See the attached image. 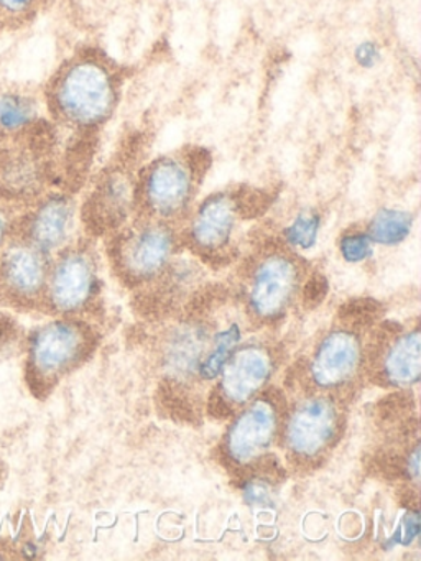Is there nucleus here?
<instances>
[{
    "label": "nucleus",
    "instance_id": "nucleus-10",
    "mask_svg": "<svg viewBox=\"0 0 421 561\" xmlns=\"http://www.w3.org/2000/svg\"><path fill=\"white\" fill-rule=\"evenodd\" d=\"M272 351L263 344L252 343L237 346L224 364L219 383L210 397V410H219L220 416L239 412L250 400L255 399L273 374Z\"/></svg>",
    "mask_w": 421,
    "mask_h": 561
},
{
    "label": "nucleus",
    "instance_id": "nucleus-11",
    "mask_svg": "<svg viewBox=\"0 0 421 561\" xmlns=\"http://www.w3.org/2000/svg\"><path fill=\"white\" fill-rule=\"evenodd\" d=\"M282 410L272 396H260L250 400L246 409L227 430L224 438V456L237 468H247L263 461L273 443L276 442Z\"/></svg>",
    "mask_w": 421,
    "mask_h": 561
},
{
    "label": "nucleus",
    "instance_id": "nucleus-14",
    "mask_svg": "<svg viewBox=\"0 0 421 561\" xmlns=\"http://www.w3.org/2000/svg\"><path fill=\"white\" fill-rule=\"evenodd\" d=\"M362 363L361 337L351 330H332L318 343L309 360V382L316 390L335 392L354 382Z\"/></svg>",
    "mask_w": 421,
    "mask_h": 561
},
{
    "label": "nucleus",
    "instance_id": "nucleus-18",
    "mask_svg": "<svg viewBox=\"0 0 421 561\" xmlns=\"http://www.w3.org/2000/svg\"><path fill=\"white\" fill-rule=\"evenodd\" d=\"M38 123V104L29 94L0 96V136H15Z\"/></svg>",
    "mask_w": 421,
    "mask_h": 561
},
{
    "label": "nucleus",
    "instance_id": "nucleus-16",
    "mask_svg": "<svg viewBox=\"0 0 421 561\" xmlns=\"http://www.w3.org/2000/svg\"><path fill=\"white\" fill-rule=\"evenodd\" d=\"M420 330L395 334L388 343H382L375 359L378 380L395 389L417 386L421 374Z\"/></svg>",
    "mask_w": 421,
    "mask_h": 561
},
{
    "label": "nucleus",
    "instance_id": "nucleus-21",
    "mask_svg": "<svg viewBox=\"0 0 421 561\" xmlns=\"http://www.w3.org/2000/svg\"><path fill=\"white\" fill-rule=\"evenodd\" d=\"M45 4L46 0H0V32L29 24Z\"/></svg>",
    "mask_w": 421,
    "mask_h": 561
},
{
    "label": "nucleus",
    "instance_id": "nucleus-15",
    "mask_svg": "<svg viewBox=\"0 0 421 561\" xmlns=\"http://www.w3.org/2000/svg\"><path fill=\"white\" fill-rule=\"evenodd\" d=\"M76 205L66 193H52L39 199L23 216L16 238L32 244L46 255L58 254L69 245L75 231Z\"/></svg>",
    "mask_w": 421,
    "mask_h": 561
},
{
    "label": "nucleus",
    "instance_id": "nucleus-25",
    "mask_svg": "<svg viewBox=\"0 0 421 561\" xmlns=\"http://www.w3.org/2000/svg\"><path fill=\"white\" fill-rule=\"evenodd\" d=\"M243 494H246V499L250 504H263V502L269 501L272 488H270L269 482L255 478L247 482L246 488H243Z\"/></svg>",
    "mask_w": 421,
    "mask_h": 561
},
{
    "label": "nucleus",
    "instance_id": "nucleus-5",
    "mask_svg": "<svg viewBox=\"0 0 421 561\" xmlns=\"http://www.w3.org/2000/svg\"><path fill=\"white\" fill-rule=\"evenodd\" d=\"M303 287V265L298 254L285 248L257 255L247 271L243 298L255 320L275 321L295 304Z\"/></svg>",
    "mask_w": 421,
    "mask_h": 561
},
{
    "label": "nucleus",
    "instance_id": "nucleus-6",
    "mask_svg": "<svg viewBox=\"0 0 421 561\" xmlns=\"http://www.w3.org/2000/svg\"><path fill=\"white\" fill-rule=\"evenodd\" d=\"M38 123L15 136H0V202L36 198L46 185L52 142Z\"/></svg>",
    "mask_w": 421,
    "mask_h": 561
},
{
    "label": "nucleus",
    "instance_id": "nucleus-22",
    "mask_svg": "<svg viewBox=\"0 0 421 561\" xmlns=\"http://www.w3.org/2000/svg\"><path fill=\"white\" fill-rule=\"evenodd\" d=\"M374 245L367 232L359 231V229L345 231L338 242L339 254H341L342 261L352 265L368 261L372 254H374Z\"/></svg>",
    "mask_w": 421,
    "mask_h": 561
},
{
    "label": "nucleus",
    "instance_id": "nucleus-3",
    "mask_svg": "<svg viewBox=\"0 0 421 561\" xmlns=\"http://www.w3.org/2000/svg\"><path fill=\"white\" fill-rule=\"evenodd\" d=\"M180 238L173 225L138 218L115 234L112 264L132 288L157 284L178 255Z\"/></svg>",
    "mask_w": 421,
    "mask_h": 561
},
{
    "label": "nucleus",
    "instance_id": "nucleus-17",
    "mask_svg": "<svg viewBox=\"0 0 421 561\" xmlns=\"http://www.w3.org/2000/svg\"><path fill=\"white\" fill-rule=\"evenodd\" d=\"M413 226V215L407 209L382 208L372 216L365 232L374 244L395 248L410 238Z\"/></svg>",
    "mask_w": 421,
    "mask_h": 561
},
{
    "label": "nucleus",
    "instance_id": "nucleus-13",
    "mask_svg": "<svg viewBox=\"0 0 421 561\" xmlns=\"http://www.w3.org/2000/svg\"><path fill=\"white\" fill-rule=\"evenodd\" d=\"M134 173L118 165L105 170L95 183L84 206L86 225L94 234L117 232L127 225L132 211L137 208Z\"/></svg>",
    "mask_w": 421,
    "mask_h": 561
},
{
    "label": "nucleus",
    "instance_id": "nucleus-1",
    "mask_svg": "<svg viewBox=\"0 0 421 561\" xmlns=\"http://www.w3.org/2000/svg\"><path fill=\"white\" fill-rule=\"evenodd\" d=\"M45 98L56 123L75 133L92 134L114 116L117 75L102 58L79 54L56 71Z\"/></svg>",
    "mask_w": 421,
    "mask_h": 561
},
{
    "label": "nucleus",
    "instance_id": "nucleus-23",
    "mask_svg": "<svg viewBox=\"0 0 421 561\" xmlns=\"http://www.w3.org/2000/svg\"><path fill=\"white\" fill-rule=\"evenodd\" d=\"M352 57H354L355 65H357L361 70H374L382 61L380 45L374 41L359 42V44L355 45Z\"/></svg>",
    "mask_w": 421,
    "mask_h": 561
},
{
    "label": "nucleus",
    "instance_id": "nucleus-27",
    "mask_svg": "<svg viewBox=\"0 0 421 561\" xmlns=\"http://www.w3.org/2000/svg\"><path fill=\"white\" fill-rule=\"evenodd\" d=\"M418 531H420V522H418L417 512H413L405 517L403 524L398 530V537H400L401 543H411L417 538Z\"/></svg>",
    "mask_w": 421,
    "mask_h": 561
},
{
    "label": "nucleus",
    "instance_id": "nucleus-12",
    "mask_svg": "<svg viewBox=\"0 0 421 561\" xmlns=\"http://www.w3.org/2000/svg\"><path fill=\"white\" fill-rule=\"evenodd\" d=\"M52 257L20 238L0 251V298L15 307L43 304Z\"/></svg>",
    "mask_w": 421,
    "mask_h": 561
},
{
    "label": "nucleus",
    "instance_id": "nucleus-28",
    "mask_svg": "<svg viewBox=\"0 0 421 561\" xmlns=\"http://www.w3.org/2000/svg\"><path fill=\"white\" fill-rule=\"evenodd\" d=\"M16 330L13 327V321L9 318L0 317V356L3 353H9L10 347L15 343Z\"/></svg>",
    "mask_w": 421,
    "mask_h": 561
},
{
    "label": "nucleus",
    "instance_id": "nucleus-9",
    "mask_svg": "<svg viewBox=\"0 0 421 561\" xmlns=\"http://www.w3.org/2000/svg\"><path fill=\"white\" fill-rule=\"evenodd\" d=\"M242 216L237 193H213L187 215V249L203 261H220L232 249Z\"/></svg>",
    "mask_w": 421,
    "mask_h": 561
},
{
    "label": "nucleus",
    "instance_id": "nucleus-26",
    "mask_svg": "<svg viewBox=\"0 0 421 561\" xmlns=\"http://www.w3.org/2000/svg\"><path fill=\"white\" fill-rule=\"evenodd\" d=\"M13 231H15V222H13L12 215L3 202H0V251L12 239Z\"/></svg>",
    "mask_w": 421,
    "mask_h": 561
},
{
    "label": "nucleus",
    "instance_id": "nucleus-4",
    "mask_svg": "<svg viewBox=\"0 0 421 561\" xmlns=\"http://www.w3.org/2000/svg\"><path fill=\"white\" fill-rule=\"evenodd\" d=\"M91 350V330L71 317L36 328L26 344L29 382L36 392H48L49 387L76 369Z\"/></svg>",
    "mask_w": 421,
    "mask_h": 561
},
{
    "label": "nucleus",
    "instance_id": "nucleus-7",
    "mask_svg": "<svg viewBox=\"0 0 421 561\" xmlns=\"http://www.w3.org/2000/svg\"><path fill=\"white\" fill-rule=\"evenodd\" d=\"M342 412L334 397L318 393L296 403L285 422V448L298 462L321 461L341 436Z\"/></svg>",
    "mask_w": 421,
    "mask_h": 561
},
{
    "label": "nucleus",
    "instance_id": "nucleus-19",
    "mask_svg": "<svg viewBox=\"0 0 421 561\" xmlns=\"http://www.w3.org/2000/svg\"><path fill=\"white\" fill-rule=\"evenodd\" d=\"M240 337H242V330L237 321L230 323L226 330H220L219 333L214 334L209 343V351L197 364V376L204 382H213L214 379L219 377L224 364L229 359L230 354L239 346Z\"/></svg>",
    "mask_w": 421,
    "mask_h": 561
},
{
    "label": "nucleus",
    "instance_id": "nucleus-29",
    "mask_svg": "<svg viewBox=\"0 0 421 561\" xmlns=\"http://www.w3.org/2000/svg\"><path fill=\"white\" fill-rule=\"evenodd\" d=\"M2 558H3L2 554H0V560H2Z\"/></svg>",
    "mask_w": 421,
    "mask_h": 561
},
{
    "label": "nucleus",
    "instance_id": "nucleus-2",
    "mask_svg": "<svg viewBox=\"0 0 421 561\" xmlns=\"http://www.w3.org/2000/svg\"><path fill=\"white\" fill-rule=\"evenodd\" d=\"M201 157L193 153H164L148 162L135 180V199L144 218L174 222L187 216L203 173Z\"/></svg>",
    "mask_w": 421,
    "mask_h": 561
},
{
    "label": "nucleus",
    "instance_id": "nucleus-24",
    "mask_svg": "<svg viewBox=\"0 0 421 561\" xmlns=\"http://www.w3.org/2000/svg\"><path fill=\"white\" fill-rule=\"evenodd\" d=\"M328 291V282L322 275H312L308 280H303L301 297L306 304L318 305Z\"/></svg>",
    "mask_w": 421,
    "mask_h": 561
},
{
    "label": "nucleus",
    "instance_id": "nucleus-8",
    "mask_svg": "<svg viewBox=\"0 0 421 561\" xmlns=\"http://www.w3.org/2000/svg\"><path fill=\"white\" fill-rule=\"evenodd\" d=\"M99 290L94 252L86 244H69L49 264L43 304L61 317L81 313Z\"/></svg>",
    "mask_w": 421,
    "mask_h": 561
},
{
    "label": "nucleus",
    "instance_id": "nucleus-20",
    "mask_svg": "<svg viewBox=\"0 0 421 561\" xmlns=\"http://www.w3.org/2000/svg\"><path fill=\"white\" fill-rule=\"evenodd\" d=\"M321 231V215L315 209H303L283 229V244L292 252H308L316 248Z\"/></svg>",
    "mask_w": 421,
    "mask_h": 561
}]
</instances>
